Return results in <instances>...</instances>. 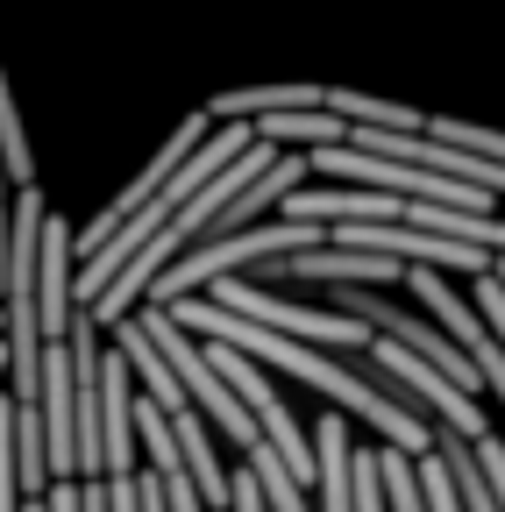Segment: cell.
Wrapping results in <instances>:
<instances>
[{"instance_id":"3","label":"cell","mask_w":505,"mask_h":512,"mask_svg":"<svg viewBox=\"0 0 505 512\" xmlns=\"http://www.w3.org/2000/svg\"><path fill=\"white\" fill-rule=\"evenodd\" d=\"M136 328L150 335V349L171 363V377H178V392L185 399H193V413H207L235 448H264V434L257 427H249V413L235 406V392H228V384L214 377V363H207V349H193V335H185V328H171V320L150 306V313H136Z\"/></svg>"},{"instance_id":"13","label":"cell","mask_w":505,"mask_h":512,"mask_svg":"<svg viewBox=\"0 0 505 512\" xmlns=\"http://www.w3.org/2000/svg\"><path fill=\"white\" fill-rule=\"evenodd\" d=\"M349 512H392L385 505V477H377V456H349Z\"/></svg>"},{"instance_id":"5","label":"cell","mask_w":505,"mask_h":512,"mask_svg":"<svg viewBox=\"0 0 505 512\" xmlns=\"http://www.w3.org/2000/svg\"><path fill=\"white\" fill-rule=\"evenodd\" d=\"M370 370H377V392H385V384H406V392H413L427 413H441V420L456 427V441H470V448H477V441L491 434L484 406H477V399H463L449 377H434L413 349H399V342H385V335H370Z\"/></svg>"},{"instance_id":"7","label":"cell","mask_w":505,"mask_h":512,"mask_svg":"<svg viewBox=\"0 0 505 512\" xmlns=\"http://www.w3.org/2000/svg\"><path fill=\"white\" fill-rule=\"evenodd\" d=\"M285 278H306V285H385V278H406V264H392V256H370V249H335V242H321V249H299V256H285L278 264Z\"/></svg>"},{"instance_id":"17","label":"cell","mask_w":505,"mask_h":512,"mask_svg":"<svg viewBox=\"0 0 505 512\" xmlns=\"http://www.w3.org/2000/svg\"><path fill=\"white\" fill-rule=\"evenodd\" d=\"M228 512H271V505H264V491H257V477H249V470H242V477H228Z\"/></svg>"},{"instance_id":"14","label":"cell","mask_w":505,"mask_h":512,"mask_svg":"<svg viewBox=\"0 0 505 512\" xmlns=\"http://www.w3.org/2000/svg\"><path fill=\"white\" fill-rule=\"evenodd\" d=\"M413 477H420V505H427V512H463V505H456L449 470H441V456H420V463H413Z\"/></svg>"},{"instance_id":"15","label":"cell","mask_w":505,"mask_h":512,"mask_svg":"<svg viewBox=\"0 0 505 512\" xmlns=\"http://www.w3.org/2000/svg\"><path fill=\"white\" fill-rule=\"evenodd\" d=\"M477 470H484V484H491V505L505 512V434H484V441H477Z\"/></svg>"},{"instance_id":"12","label":"cell","mask_w":505,"mask_h":512,"mask_svg":"<svg viewBox=\"0 0 505 512\" xmlns=\"http://www.w3.org/2000/svg\"><path fill=\"white\" fill-rule=\"evenodd\" d=\"M249 477H257V491H264L271 512H306V484L271 456V448H249Z\"/></svg>"},{"instance_id":"10","label":"cell","mask_w":505,"mask_h":512,"mask_svg":"<svg viewBox=\"0 0 505 512\" xmlns=\"http://www.w3.org/2000/svg\"><path fill=\"white\" fill-rule=\"evenodd\" d=\"M434 456H441V470H449V484H456V505H463V512H498V505H491V484H484V470H477V448H470V441H441Z\"/></svg>"},{"instance_id":"9","label":"cell","mask_w":505,"mask_h":512,"mask_svg":"<svg viewBox=\"0 0 505 512\" xmlns=\"http://www.w3.org/2000/svg\"><path fill=\"white\" fill-rule=\"evenodd\" d=\"M171 441H178L185 470H193V484H200L207 512H214V505H228V463H221V448H214L207 420H200V413H178V420H171Z\"/></svg>"},{"instance_id":"11","label":"cell","mask_w":505,"mask_h":512,"mask_svg":"<svg viewBox=\"0 0 505 512\" xmlns=\"http://www.w3.org/2000/svg\"><path fill=\"white\" fill-rule=\"evenodd\" d=\"M427 136L449 143V150H463V157L505 164V128H477V121H456V114H427Z\"/></svg>"},{"instance_id":"16","label":"cell","mask_w":505,"mask_h":512,"mask_svg":"<svg viewBox=\"0 0 505 512\" xmlns=\"http://www.w3.org/2000/svg\"><path fill=\"white\" fill-rule=\"evenodd\" d=\"M8 221H15V185L0 171V299H8Z\"/></svg>"},{"instance_id":"20","label":"cell","mask_w":505,"mask_h":512,"mask_svg":"<svg viewBox=\"0 0 505 512\" xmlns=\"http://www.w3.org/2000/svg\"><path fill=\"white\" fill-rule=\"evenodd\" d=\"M0 342H8V313H0Z\"/></svg>"},{"instance_id":"6","label":"cell","mask_w":505,"mask_h":512,"mask_svg":"<svg viewBox=\"0 0 505 512\" xmlns=\"http://www.w3.org/2000/svg\"><path fill=\"white\" fill-rule=\"evenodd\" d=\"M72 271H79V256H72V221L65 214H50L43 221V249H36V328H43V349L50 342H65L72 335Z\"/></svg>"},{"instance_id":"1","label":"cell","mask_w":505,"mask_h":512,"mask_svg":"<svg viewBox=\"0 0 505 512\" xmlns=\"http://www.w3.org/2000/svg\"><path fill=\"white\" fill-rule=\"evenodd\" d=\"M242 150H257V128H249V121H228V128H214V136H207L193 157L178 164V178L157 192V200H150L143 214H129V221L114 228V242H107L100 256H86V264L72 271V306L86 313V306H93V299H100V292H107L121 271H129L136 256H143V249H150V242H157V235H164V228L185 214V207H193V200H200V192H207V185H214V178H221V171L242 157Z\"/></svg>"},{"instance_id":"19","label":"cell","mask_w":505,"mask_h":512,"mask_svg":"<svg viewBox=\"0 0 505 512\" xmlns=\"http://www.w3.org/2000/svg\"><path fill=\"white\" fill-rule=\"evenodd\" d=\"M0 377H8V342H0Z\"/></svg>"},{"instance_id":"4","label":"cell","mask_w":505,"mask_h":512,"mask_svg":"<svg viewBox=\"0 0 505 512\" xmlns=\"http://www.w3.org/2000/svg\"><path fill=\"white\" fill-rule=\"evenodd\" d=\"M207 136H214V121H207V114H185V121L171 128V143H164V150H157V157H150V164H143V171L129 178V185L114 192V207H100V214H93V221H86V228L72 235V256H79V264H86V256H100V249L114 242V228L129 221V214H143V207L157 200V192H164V185L178 178V164L193 157V150H200Z\"/></svg>"},{"instance_id":"8","label":"cell","mask_w":505,"mask_h":512,"mask_svg":"<svg viewBox=\"0 0 505 512\" xmlns=\"http://www.w3.org/2000/svg\"><path fill=\"white\" fill-rule=\"evenodd\" d=\"M328 114L349 128H399V136H420L427 128V114L420 107H406V100H385V93H349V86H328Z\"/></svg>"},{"instance_id":"18","label":"cell","mask_w":505,"mask_h":512,"mask_svg":"<svg viewBox=\"0 0 505 512\" xmlns=\"http://www.w3.org/2000/svg\"><path fill=\"white\" fill-rule=\"evenodd\" d=\"M491 278H498V292H505V256H491Z\"/></svg>"},{"instance_id":"2","label":"cell","mask_w":505,"mask_h":512,"mask_svg":"<svg viewBox=\"0 0 505 512\" xmlns=\"http://www.w3.org/2000/svg\"><path fill=\"white\" fill-rule=\"evenodd\" d=\"M328 228H306V221H278V228H242V235H221V242H200L185 264H171L157 285H150V306H171V299H200L207 285L235 278L242 264H264V256H299V249H321Z\"/></svg>"}]
</instances>
